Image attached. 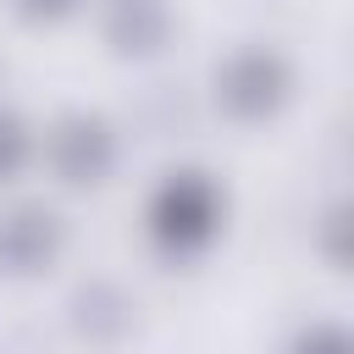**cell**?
Returning a JSON list of instances; mask_svg holds the SVG:
<instances>
[{
  "label": "cell",
  "instance_id": "30bf717a",
  "mask_svg": "<svg viewBox=\"0 0 354 354\" xmlns=\"http://www.w3.org/2000/svg\"><path fill=\"white\" fill-rule=\"evenodd\" d=\"M321 221H326V260H332V266H343V243H337V232H343V205H332Z\"/></svg>",
  "mask_w": 354,
  "mask_h": 354
},
{
  "label": "cell",
  "instance_id": "8992f818",
  "mask_svg": "<svg viewBox=\"0 0 354 354\" xmlns=\"http://www.w3.org/2000/svg\"><path fill=\"white\" fill-rule=\"evenodd\" d=\"M66 326H72L83 343H94V348H116V343H127L133 326H138V299H133L122 282H111V277H88V282H77L72 299H66Z\"/></svg>",
  "mask_w": 354,
  "mask_h": 354
},
{
  "label": "cell",
  "instance_id": "9c48e42d",
  "mask_svg": "<svg viewBox=\"0 0 354 354\" xmlns=\"http://www.w3.org/2000/svg\"><path fill=\"white\" fill-rule=\"evenodd\" d=\"M293 354H354V348H348V332H343V326L315 321V326H304V332L293 337Z\"/></svg>",
  "mask_w": 354,
  "mask_h": 354
},
{
  "label": "cell",
  "instance_id": "277c9868",
  "mask_svg": "<svg viewBox=\"0 0 354 354\" xmlns=\"http://www.w3.org/2000/svg\"><path fill=\"white\" fill-rule=\"evenodd\" d=\"M66 254V216L44 199H11L0 205V277L33 282L55 271Z\"/></svg>",
  "mask_w": 354,
  "mask_h": 354
},
{
  "label": "cell",
  "instance_id": "7a4b0ae2",
  "mask_svg": "<svg viewBox=\"0 0 354 354\" xmlns=\"http://www.w3.org/2000/svg\"><path fill=\"white\" fill-rule=\"evenodd\" d=\"M293 61L271 44H238L227 61H216V77H210V94H216V111L238 127H260V122H277L293 100Z\"/></svg>",
  "mask_w": 354,
  "mask_h": 354
},
{
  "label": "cell",
  "instance_id": "6da1fadb",
  "mask_svg": "<svg viewBox=\"0 0 354 354\" xmlns=\"http://www.w3.org/2000/svg\"><path fill=\"white\" fill-rule=\"evenodd\" d=\"M221 227H227V188L199 166H183V171L160 177V188L144 205V232L171 260L205 254L221 238Z\"/></svg>",
  "mask_w": 354,
  "mask_h": 354
},
{
  "label": "cell",
  "instance_id": "3957f363",
  "mask_svg": "<svg viewBox=\"0 0 354 354\" xmlns=\"http://www.w3.org/2000/svg\"><path fill=\"white\" fill-rule=\"evenodd\" d=\"M44 160H50L55 183L100 188L122 160V138H116L111 116H100V111H61L44 133Z\"/></svg>",
  "mask_w": 354,
  "mask_h": 354
},
{
  "label": "cell",
  "instance_id": "5b68a950",
  "mask_svg": "<svg viewBox=\"0 0 354 354\" xmlns=\"http://www.w3.org/2000/svg\"><path fill=\"white\" fill-rule=\"evenodd\" d=\"M177 33L171 0H100V39L122 61H155L166 55Z\"/></svg>",
  "mask_w": 354,
  "mask_h": 354
},
{
  "label": "cell",
  "instance_id": "52a82bcc",
  "mask_svg": "<svg viewBox=\"0 0 354 354\" xmlns=\"http://www.w3.org/2000/svg\"><path fill=\"white\" fill-rule=\"evenodd\" d=\"M33 155H39V138H33L28 116L11 111V105H0V188L17 183V177L33 166Z\"/></svg>",
  "mask_w": 354,
  "mask_h": 354
},
{
  "label": "cell",
  "instance_id": "ba28073f",
  "mask_svg": "<svg viewBox=\"0 0 354 354\" xmlns=\"http://www.w3.org/2000/svg\"><path fill=\"white\" fill-rule=\"evenodd\" d=\"M83 6H88V0H11V11H17L28 28H61V22H72Z\"/></svg>",
  "mask_w": 354,
  "mask_h": 354
}]
</instances>
